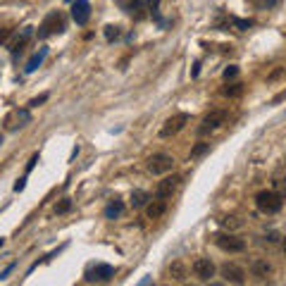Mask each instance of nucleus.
Returning <instances> with one entry per match:
<instances>
[{"mask_svg":"<svg viewBox=\"0 0 286 286\" xmlns=\"http://www.w3.org/2000/svg\"><path fill=\"white\" fill-rule=\"evenodd\" d=\"M234 77H239V67L236 65H231L224 69V79H234Z\"/></svg>","mask_w":286,"mask_h":286,"instance_id":"obj_26","label":"nucleus"},{"mask_svg":"<svg viewBox=\"0 0 286 286\" xmlns=\"http://www.w3.org/2000/svg\"><path fill=\"white\" fill-rule=\"evenodd\" d=\"M210 150V143H198L193 150H191V157H200V155H205Z\"/></svg>","mask_w":286,"mask_h":286,"instance_id":"obj_24","label":"nucleus"},{"mask_svg":"<svg viewBox=\"0 0 286 286\" xmlns=\"http://www.w3.org/2000/svg\"><path fill=\"white\" fill-rule=\"evenodd\" d=\"M188 120H191V117H188L186 112H176V115H172V117L162 124V129H160V139H172V136H176V134L188 124Z\"/></svg>","mask_w":286,"mask_h":286,"instance_id":"obj_2","label":"nucleus"},{"mask_svg":"<svg viewBox=\"0 0 286 286\" xmlns=\"http://www.w3.org/2000/svg\"><path fill=\"white\" fill-rule=\"evenodd\" d=\"M36 162H38V155H33L31 160H29V165H26V174H29V172H31L33 167H36Z\"/></svg>","mask_w":286,"mask_h":286,"instance_id":"obj_30","label":"nucleus"},{"mask_svg":"<svg viewBox=\"0 0 286 286\" xmlns=\"http://www.w3.org/2000/svg\"><path fill=\"white\" fill-rule=\"evenodd\" d=\"M275 188H277V193H279V196H284V193H286V179H284V176L275 181Z\"/></svg>","mask_w":286,"mask_h":286,"instance_id":"obj_25","label":"nucleus"},{"mask_svg":"<svg viewBox=\"0 0 286 286\" xmlns=\"http://www.w3.org/2000/svg\"><path fill=\"white\" fill-rule=\"evenodd\" d=\"M148 203V193L145 191H134L132 193V208H143Z\"/></svg>","mask_w":286,"mask_h":286,"instance_id":"obj_19","label":"nucleus"},{"mask_svg":"<svg viewBox=\"0 0 286 286\" xmlns=\"http://www.w3.org/2000/svg\"><path fill=\"white\" fill-rule=\"evenodd\" d=\"M251 272H253L255 277H260V279H265V277L272 272V265L267 263V260H253V265H251Z\"/></svg>","mask_w":286,"mask_h":286,"instance_id":"obj_17","label":"nucleus"},{"mask_svg":"<svg viewBox=\"0 0 286 286\" xmlns=\"http://www.w3.org/2000/svg\"><path fill=\"white\" fill-rule=\"evenodd\" d=\"M215 243L220 246L224 253H243L246 251V241L239 239V236H234V234H217Z\"/></svg>","mask_w":286,"mask_h":286,"instance_id":"obj_6","label":"nucleus"},{"mask_svg":"<svg viewBox=\"0 0 286 286\" xmlns=\"http://www.w3.org/2000/svg\"><path fill=\"white\" fill-rule=\"evenodd\" d=\"M231 22L236 24V26H239V29H241V31H243V29H248V26H251V24H253V22H251V19H236V17H234V19H231Z\"/></svg>","mask_w":286,"mask_h":286,"instance_id":"obj_27","label":"nucleus"},{"mask_svg":"<svg viewBox=\"0 0 286 286\" xmlns=\"http://www.w3.org/2000/svg\"><path fill=\"white\" fill-rule=\"evenodd\" d=\"M224 122H227V112H224V110H212V112H208V115L203 117V122H200L198 134H200V136H205V134L217 132L222 124H224Z\"/></svg>","mask_w":286,"mask_h":286,"instance_id":"obj_3","label":"nucleus"},{"mask_svg":"<svg viewBox=\"0 0 286 286\" xmlns=\"http://www.w3.org/2000/svg\"><path fill=\"white\" fill-rule=\"evenodd\" d=\"M255 205H258V210L265 212V215H275V212L282 210L284 200H282V196H279L277 191H260V193L255 196Z\"/></svg>","mask_w":286,"mask_h":286,"instance_id":"obj_1","label":"nucleus"},{"mask_svg":"<svg viewBox=\"0 0 286 286\" xmlns=\"http://www.w3.org/2000/svg\"><path fill=\"white\" fill-rule=\"evenodd\" d=\"M124 7H127V12L132 14L134 19H143V17H145V12H143V0H127Z\"/></svg>","mask_w":286,"mask_h":286,"instance_id":"obj_16","label":"nucleus"},{"mask_svg":"<svg viewBox=\"0 0 286 286\" xmlns=\"http://www.w3.org/2000/svg\"><path fill=\"white\" fill-rule=\"evenodd\" d=\"M243 93V84H231V86L224 88V96L227 98H236V96H241Z\"/></svg>","mask_w":286,"mask_h":286,"instance_id":"obj_22","label":"nucleus"},{"mask_svg":"<svg viewBox=\"0 0 286 286\" xmlns=\"http://www.w3.org/2000/svg\"><path fill=\"white\" fill-rule=\"evenodd\" d=\"M45 55H48V48H45V45H43V48H41V50H38V53H36V55H33L31 60L26 62V67H24V72H26V74H33V72H36L38 67L43 65Z\"/></svg>","mask_w":286,"mask_h":286,"instance_id":"obj_13","label":"nucleus"},{"mask_svg":"<svg viewBox=\"0 0 286 286\" xmlns=\"http://www.w3.org/2000/svg\"><path fill=\"white\" fill-rule=\"evenodd\" d=\"M72 19H74L79 26H84V24L91 19V2H88V0H74V2H72Z\"/></svg>","mask_w":286,"mask_h":286,"instance_id":"obj_9","label":"nucleus"},{"mask_svg":"<svg viewBox=\"0 0 286 286\" xmlns=\"http://www.w3.org/2000/svg\"><path fill=\"white\" fill-rule=\"evenodd\" d=\"M165 212H167V203H165V198L153 200V203H148V208H145V215H148L150 220H160V217H162Z\"/></svg>","mask_w":286,"mask_h":286,"instance_id":"obj_12","label":"nucleus"},{"mask_svg":"<svg viewBox=\"0 0 286 286\" xmlns=\"http://www.w3.org/2000/svg\"><path fill=\"white\" fill-rule=\"evenodd\" d=\"M222 277H224V282H229V284H243V282H246V272L234 263L222 265Z\"/></svg>","mask_w":286,"mask_h":286,"instance_id":"obj_11","label":"nucleus"},{"mask_svg":"<svg viewBox=\"0 0 286 286\" xmlns=\"http://www.w3.org/2000/svg\"><path fill=\"white\" fill-rule=\"evenodd\" d=\"M112 277H115V267H112V265L100 263V265L91 267V270L86 272V282H110Z\"/></svg>","mask_w":286,"mask_h":286,"instance_id":"obj_8","label":"nucleus"},{"mask_svg":"<svg viewBox=\"0 0 286 286\" xmlns=\"http://www.w3.org/2000/svg\"><path fill=\"white\" fill-rule=\"evenodd\" d=\"M24 186H26V179H19V181L14 184V191H24Z\"/></svg>","mask_w":286,"mask_h":286,"instance_id":"obj_31","label":"nucleus"},{"mask_svg":"<svg viewBox=\"0 0 286 286\" xmlns=\"http://www.w3.org/2000/svg\"><path fill=\"white\" fill-rule=\"evenodd\" d=\"M2 243H5V241H2V239H0V248H2Z\"/></svg>","mask_w":286,"mask_h":286,"instance_id":"obj_35","label":"nucleus"},{"mask_svg":"<svg viewBox=\"0 0 286 286\" xmlns=\"http://www.w3.org/2000/svg\"><path fill=\"white\" fill-rule=\"evenodd\" d=\"M148 169L153 174H169L174 169V157L167 153H155L150 160H148Z\"/></svg>","mask_w":286,"mask_h":286,"instance_id":"obj_5","label":"nucleus"},{"mask_svg":"<svg viewBox=\"0 0 286 286\" xmlns=\"http://www.w3.org/2000/svg\"><path fill=\"white\" fill-rule=\"evenodd\" d=\"M277 239H279V234H277V231H270V236H267V241H270V243H275Z\"/></svg>","mask_w":286,"mask_h":286,"instance_id":"obj_32","label":"nucleus"},{"mask_svg":"<svg viewBox=\"0 0 286 286\" xmlns=\"http://www.w3.org/2000/svg\"><path fill=\"white\" fill-rule=\"evenodd\" d=\"M69 210H72V200H69V198H62V200H60V203L55 205V212H57V215H65V212H69Z\"/></svg>","mask_w":286,"mask_h":286,"instance_id":"obj_23","label":"nucleus"},{"mask_svg":"<svg viewBox=\"0 0 286 286\" xmlns=\"http://www.w3.org/2000/svg\"><path fill=\"white\" fill-rule=\"evenodd\" d=\"M10 33H12V29H7V26H0V43H2V41H7V38H10Z\"/></svg>","mask_w":286,"mask_h":286,"instance_id":"obj_28","label":"nucleus"},{"mask_svg":"<svg viewBox=\"0 0 286 286\" xmlns=\"http://www.w3.org/2000/svg\"><path fill=\"white\" fill-rule=\"evenodd\" d=\"M122 212H124V203L115 198V200H110V205L105 208V217H108V220H115V217H120Z\"/></svg>","mask_w":286,"mask_h":286,"instance_id":"obj_18","label":"nucleus"},{"mask_svg":"<svg viewBox=\"0 0 286 286\" xmlns=\"http://www.w3.org/2000/svg\"><path fill=\"white\" fill-rule=\"evenodd\" d=\"M120 26H115V24H108V26H105V38H108V41H117V38H120Z\"/></svg>","mask_w":286,"mask_h":286,"instance_id":"obj_21","label":"nucleus"},{"mask_svg":"<svg viewBox=\"0 0 286 286\" xmlns=\"http://www.w3.org/2000/svg\"><path fill=\"white\" fill-rule=\"evenodd\" d=\"M191 270H193V275L198 277L200 282H210L215 277V265H212L210 258H196Z\"/></svg>","mask_w":286,"mask_h":286,"instance_id":"obj_7","label":"nucleus"},{"mask_svg":"<svg viewBox=\"0 0 286 286\" xmlns=\"http://www.w3.org/2000/svg\"><path fill=\"white\" fill-rule=\"evenodd\" d=\"M220 224L224 227V229H241L243 227V222L239 220V217H222Z\"/></svg>","mask_w":286,"mask_h":286,"instance_id":"obj_20","label":"nucleus"},{"mask_svg":"<svg viewBox=\"0 0 286 286\" xmlns=\"http://www.w3.org/2000/svg\"><path fill=\"white\" fill-rule=\"evenodd\" d=\"M31 36H33V26H24V29H22V36H17V41L12 43L10 50L14 53V55H17V53H22V48L26 45V41H29Z\"/></svg>","mask_w":286,"mask_h":286,"instance_id":"obj_14","label":"nucleus"},{"mask_svg":"<svg viewBox=\"0 0 286 286\" xmlns=\"http://www.w3.org/2000/svg\"><path fill=\"white\" fill-rule=\"evenodd\" d=\"M0 143H2V139H0Z\"/></svg>","mask_w":286,"mask_h":286,"instance_id":"obj_36","label":"nucleus"},{"mask_svg":"<svg viewBox=\"0 0 286 286\" xmlns=\"http://www.w3.org/2000/svg\"><path fill=\"white\" fill-rule=\"evenodd\" d=\"M179 184H181V176H176V174L165 176V179L157 184V188H155V196H157V198H169L176 188H179Z\"/></svg>","mask_w":286,"mask_h":286,"instance_id":"obj_10","label":"nucleus"},{"mask_svg":"<svg viewBox=\"0 0 286 286\" xmlns=\"http://www.w3.org/2000/svg\"><path fill=\"white\" fill-rule=\"evenodd\" d=\"M62 29H65L62 14H60V12H50L43 22H41V26H38V38H48V36H53V33H60Z\"/></svg>","mask_w":286,"mask_h":286,"instance_id":"obj_4","label":"nucleus"},{"mask_svg":"<svg viewBox=\"0 0 286 286\" xmlns=\"http://www.w3.org/2000/svg\"><path fill=\"white\" fill-rule=\"evenodd\" d=\"M45 100H48V93H43V96H38V98H33L31 103H29V105H31V108H38V105H41V103H45Z\"/></svg>","mask_w":286,"mask_h":286,"instance_id":"obj_29","label":"nucleus"},{"mask_svg":"<svg viewBox=\"0 0 286 286\" xmlns=\"http://www.w3.org/2000/svg\"><path fill=\"white\" fill-rule=\"evenodd\" d=\"M282 248H284V253H286V239H284V243H282Z\"/></svg>","mask_w":286,"mask_h":286,"instance_id":"obj_34","label":"nucleus"},{"mask_svg":"<svg viewBox=\"0 0 286 286\" xmlns=\"http://www.w3.org/2000/svg\"><path fill=\"white\" fill-rule=\"evenodd\" d=\"M169 275H172L174 282H186V277H188L186 265L181 263V260H174V263L169 265Z\"/></svg>","mask_w":286,"mask_h":286,"instance_id":"obj_15","label":"nucleus"},{"mask_svg":"<svg viewBox=\"0 0 286 286\" xmlns=\"http://www.w3.org/2000/svg\"><path fill=\"white\" fill-rule=\"evenodd\" d=\"M148 5H150V10H157V5H160V0H148Z\"/></svg>","mask_w":286,"mask_h":286,"instance_id":"obj_33","label":"nucleus"}]
</instances>
